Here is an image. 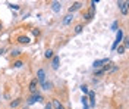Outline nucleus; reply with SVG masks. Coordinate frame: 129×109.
I'll return each mask as SVG.
<instances>
[{"label": "nucleus", "mask_w": 129, "mask_h": 109, "mask_svg": "<svg viewBox=\"0 0 129 109\" xmlns=\"http://www.w3.org/2000/svg\"><path fill=\"white\" fill-rule=\"evenodd\" d=\"M94 15H95V6H91V9H89L88 12L84 13V18H85V21H91L94 18Z\"/></svg>", "instance_id": "1"}, {"label": "nucleus", "mask_w": 129, "mask_h": 109, "mask_svg": "<svg viewBox=\"0 0 129 109\" xmlns=\"http://www.w3.org/2000/svg\"><path fill=\"white\" fill-rule=\"evenodd\" d=\"M122 38H123V31H122V30H119V31H117V34H116V40H114V43H113V46H112L113 50L117 47V44L122 41Z\"/></svg>", "instance_id": "2"}, {"label": "nucleus", "mask_w": 129, "mask_h": 109, "mask_svg": "<svg viewBox=\"0 0 129 109\" xmlns=\"http://www.w3.org/2000/svg\"><path fill=\"white\" fill-rule=\"evenodd\" d=\"M35 102H43V96H41V94H32L31 97L28 99L26 103H28V105H34Z\"/></svg>", "instance_id": "3"}, {"label": "nucleus", "mask_w": 129, "mask_h": 109, "mask_svg": "<svg viewBox=\"0 0 129 109\" xmlns=\"http://www.w3.org/2000/svg\"><path fill=\"white\" fill-rule=\"evenodd\" d=\"M37 81H38V84H43L46 81V72H44V69H38L37 71Z\"/></svg>", "instance_id": "4"}, {"label": "nucleus", "mask_w": 129, "mask_h": 109, "mask_svg": "<svg viewBox=\"0 0 129 109\" xmlns=\"http://www.w3.org/2000/svg\"><path fill=\"white\" fill-rule=\"evenodd\" d=\"M117 5L120 6L122 15H128V5H129V2H117Z\"/></svg>", "instance_id": "5"}, {"label": "nucleus", "mask_w": 129, "mask_h": 109, "mask_svg": "<svg viewBox=\"0 0 129 109\" xmlns=\"http://www.w3.org/2000/svg\"><path fill=\"white\" fill-rule=\"evenodd\" d=\"M104 63H109V59H100V60H94V63H92V68L94 69H98V68H101Z\"/></svg>", "instance_id": "6"}, {"label": "nucleus", "mask_w": 129, "mask_h": 109, "mask_svg": "<svg viewBox=\"0 0 129 109\" xmlns=\"http://www.w3.org/2000/svg\"><path fill=\"white\" fill-rule=\"evenodd\" d=\"M37 85H38V81H37V78H34L31 83H29V92L32 94H37Z\"/></svg>", "instance_id": "7"}, {"label": "nucleus", "mask_w": 129, "mask_h": 109, "mask_svg": "<svg viewBox=\"0 0 129 109\" xmlns=\"http://www.w3.org/2000/svg\"><path fill=\"white\" fill-rule=\"evenodd\" d=\"M88 100H89L88 106L94 108V106H95V93L94 92H88Z\"/></svg>", "instance_id": "8"}, {"label": "nucleus", "mask_w": 129, "mask_h": 109, "mask_svg": "<svg viewBox=\"0 0 129 109\" xmlns=\"http://www.w3.org/2000/svg\"><path fill=\"white\" fill-rule=\"evenodd\" d=\"M81 6H82V3H81V2H75L72 6L69 8V13H71V15H73V12H75V10H79Z\"/></svg>", "instance_id": "9"}, {"label": "nucleus", "mask_w": 129, "mask_h": 109, "mask_svg": "<svg viewBox=\"0 0 129 109\" xmlns=\"http://www.w3.org/2000/svg\"><path fill=\"white\" fill-rule=\"evenodd\" d=\"M16 41L21 43V44H28L31 40H29V37H28V35H19V37L16 38Z\"/></svg>", "instance_id": "10"}, {"label": "nucleus", "mask_w": 129, "mask_h": 109, "mask_svg": "<svg viewBox=\"0 0 129 109\" xmlns=\"http://www.w3.org/2000/svg\"><path fill=\"white\" fill-rule=\"evenodd\" d=\"M59 63H60V58H59V56H53L51 68H53V69H57V68H59Z\"/></svg>", "instance_id": "11"}, {"label": "nucleus", "mask_w": 129, "mask_h": 109, "mask_svg": "<svg viewBox=\"0 0 129 109\" xmlns=\"http://www.w3.org/2000/svg\"><path fill=\"white\" fill-rule=\"evenodd\" d=\"M51 9H53L54 12H60V9H62V3H60V2H53V3H51Z\"/></svg>", "instance_id": "12"}, {"label": "nucleus", "mask_w": 129, "mask_h": 109, "mask_svg": "<svg viewBox=\"0 0 129 109\" xmlns=\"http://www.w3.org/2000/svg\"><path fill=\"white\" fill-rule=\"evenodd\" d=\"M51 106H54L56 109H64V106L60 103V102L57 100V99H53V103H51Z\"/></svg>", "instance_id": "13"}, {"label": "nucleus", "mask_w": 129, "mask_h": 109, "mask_svg": "<svg viewBox=\"0 0 129 109\" xmlns=\"http://www.w3.org/2000/svg\"><path fill=\"white\" fill-rule=\"evenodd\" d=\"M72 19H73V15H71V13H69V15H66L64 19H63V24H64V25H69V24L72 22Z\"/></svg>", "instance_id": "14"}, {"label": "nucleus", "mask_w": 129, "mask_h": 109, "mask_svg": "<svg viewBox=\"0 0 129 109\" xmlns=\"http://www.w3.org/2000/svg\"><path fill=\"white\" fill-rule=\"evenodd\" d=\"M81 102H82V105H84V109H89V106H88V97H87V96H82Z\"/></svg>", "instance_id": "15"}, {"label": "nucleus", "mask_w": 129, "mask_h": 109, "mask_svg": "<svg viewBox=\"0 0 129 109\" xmlns=\"http://www.w3.org/2000/svg\"><path fill=\"white\" fill-rule=\"evenodd\" d=\"M21 102H22V99H16V100H13V102H10V108H18L19 105H21Z\"/></svg>", "instance_id": "16"}, {"label": "nucleus", "mask_w": 129, "mask_h": 109, "mask_svg": "<svg viewBox=\"0 0 129 109\" xmlns=\"http://www.w3.org/2000/svg\"><path fill=\"white\" fill-rule=\"evenodd\" d=\"M82 28H84V27H82V24H78V25L75 27L73 33H75V34H81V33H82Z\"/></svg>", "instance_id": "17"}, {"label": "nucleus", "mask_w": 129, "mask_h": 109, "mask_svg": "<svg viewBox=\"0 0 129 109\" xmlns=\"http://www.w3.org/2000/svg\"><path fill=\"white\" fill-rule=\"evenodd\" d=\"M44 58H46V59L53 58V50H51V49H47V50H46V53H44Z\"/></svg>", "instance_id": "18"}, {"label": "nucleus", "mask_w": 129, "mask_h": 109, "mask_svg": "<svg viewBox=\"0 0 129 109\" xmlns=\"http://www.w3.org/2000/svg\"><path fill=\"white\" fill-rule=\"evenodd\" d=\"M22 65H24L22 60H15V62H13V68H21Z\"/></svg>", "instance_id": "19"}, {"label": "nucleus", "mask_w": 129, "mask_h": 109, "mask_svg": "<svg viewBox=\"0 0 129 109\" xmlns=\"http://www.w3.org/2000/svg\"><path fill=\"white\" fill-rule=\"evenodd\" d=\"M41 85H43V89H44V90H50V89H51V84L47 83V81H44Z\"/></svg>", "instance_id": "20"}, {"label": "nucleus", "mask_w": 129, "mask_h": 109, "mask_svg": "<svg viewBox=\"0 0 129 109\" xmlns=\"http://www.w3.org/2000/svg\"><path fill=\"white\" fill-rule=\"evenodd\" d=\"M81 92L84 93V94H88V87H87V85H84V84H82V85H81Z\"/></svg>", "instance_id": "21"}, {"label": "nucleus", "mask_w": 129, "mask_h": 109, "mask_svg": "<svg viewBox=\"0 0 129 109\" xmlns=\"http://www.w3.org/2000/svg\"><path fill=\"white\" fill-rule=\"evenodd\" d=\"M116 49H117V53H119V55H123V53H125V50H126L123 46H119V47H116Z\"/></svg>", "instance_id": "22"}, {"label": "nucleus", "mask_w": 129, "mask_h": 109, "mask_svg": "<svg viewBox=\"0 0 129 109\" xmlns=\"http://www.w3.org/2000/svg\"><path fill=\"white\" fill-rule=\"evenodd\" d=\"M9 8L13 9V10H19V5H12V3H9Z\"/></svg>", "instance_id": "23"}, {"label": "nucleus", "mask_w": 129, "mask_h": 109, "mask_svg": "<svg viewBox=\"0 0 129 109\" xmlns=\"http://www.w3.org/2000/svg\"><path fill=\"white\" fill-rule=\"evenodd\" d=\"M32 34H34L35 37H38V35H40V30H37V28H35V30H32Z\"/></svg>", "instance_id": "24"}, {"label": "nucleus", "mask_w": 129, "mask_h": 109, "mask_svg": "<svg viewBox=\"0 0 129 109\" xmlns=\"http://www.w3.org/2000/svg\"><path fill=\"white\" fill-rule=\"evenodd\" d=\"M103 74H104V71H103V69H98L95 72V77H100V75H103Z\"/></svg>", "instance_id": "25"}, {"label": "nucleus", "mask_w": 129, "mask_h": 109, "mask_svg": "<svg viewBox=\"0 0 129 109\" xmlns=\"http://www.w3.org/2000/svg\"><path fill=\"white\" fill-rule=\"evenodd\" d=\"M12 55H13V56H19V55H21V52H19V50H13V52H12Z\"/></svg>", "instance_id": "26"}, {"label": "nucleus", "mask_w": 129, "mask_h": 109, "mask_svg": "<svg viewBox=\"0 0 129 109\" xmlns=\"http://www.w3.org/2000/svg\"><path fill=\"white\" fill-rule=\"evenodd\" d=\"M123 43H125V44H123V47L126 49V47H128V37H125V40H123Z\"/></svg>", "instance_id": "27"}, {"label": "nucleus", "mask_w": 129, "mask_h": 109, "mask_svg": "<svg viewBox=\"0 0 129 109\" xmlns=\"http://www.w3.org/2000/svg\"><path fill=\"white\" fill-rule=\"evenodd\" d=\"M113 30H116V28H117V22H113V27H112Z\"/></svg>", "instance_id": "28"}, {"label": "nucleus", "mask_w": 129, "mask_h": 109, "mask_svg": "<svg viewBox=\"0 0 129 109\" xmlns=\"http://www.w3.org/2000/svg\"><path fill=\"white\" fill-rule=\"evenodd\" d=\"M46 109H51V105H50V103H47V105H46Z\"/></svg>", "instance_id": "29"}, {"label": "nucleus", "mask_w": 129, "mask_h": 109, "mask_svg": "<svg viewBox=\"0 0 129 109\" xmlns=\"http://www.w3.org/2000/svg\"><path fill=\"white\" fill-rule=\"evenodd\" d=\"M2 30H3V25H2V24H0V31H2Z\"/></svg>", "instance_id": "30"}, {"label": "nucleus", "mask_w": 129, "mask_h": 109, "mask_svg": "<svg viewBox=\"0 0 129 109\" xmlns=\"http://www.w3.org/2000/svg\"><path fill=\"white\" fill-rule=\"evenodd\" d=\"M2 53H3V49H0V55H2Z\"/></svg>", "instance_id": "31"}]
</instances>
